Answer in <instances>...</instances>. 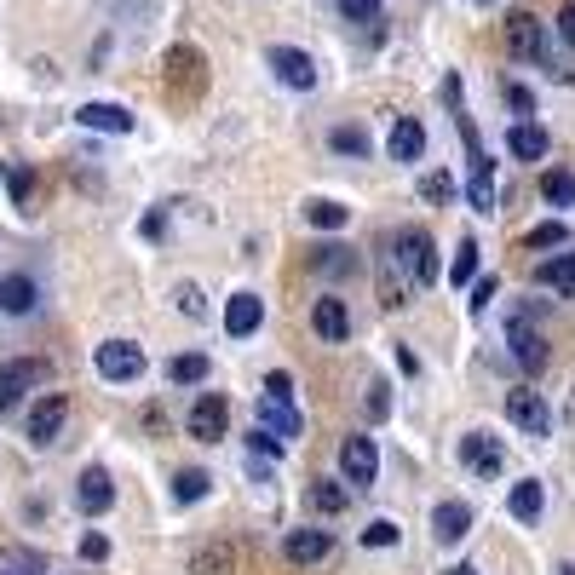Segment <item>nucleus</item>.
Segmentation results:
<instances>
[{
  "instance_id": "de8ad7c7",
  "label": "nucleus",
  "mask_w": 575,
  "mask_h": 575,
  "mask_svg": "<svg viewBox=\"0 0 575 575\" xmlns=\"http://www.w3.org/2000/svg\"><path fill=\"white\" fill-rule=\"evenodd\" d=\"M397 368H403V374H420V357H414L409 345H397Z\"/></svg>"
},
{
  "instance_id": "c03bdc74",
  "label": "nucleus",
  "mask_w": 575,
  "mask_h": 575,
  "mask_svg": "<svg viewBox=\"0 0 575 575\" xmlns=\"http://www.w3.org/2000/svg\"><path fill=\"white\" fill-rule=\"evenodd\" d=\"M558 35L575 46V0H564V12H558Z\"/></svg>"
},
{
  "instance_id": "4c0bfd02",
  "label": "nucleus",
  "mask_w": 575,
  "mask_h": 575,
  "mask_svg": "<svg viewBox=\"0 0 575 575\" xmlns=\"http://www.w3.org/2000/svg\"><path fill=\"white\" fill-rule=\"evenodd\" d=\"M524 242L529 248H558V242H564V225H558V219H552V225H535Z\"/></svg>"
},
{
  "instance_id": "dca6fc26",
  "label": "nucleus",
  "mask_w": 575,
  "mask_h": 575,
  "mask_svg": "<svg viewBox=\"0 0 575 575\" xmlns=\"http://www.w3.org/2000/svg\"><path fill=\"white\" fill-rule=\"evenodd\" d=\"M259 322H265V299H259V294H230V305H225V328L236 334V340H248Z\"/></svg>"
},
{
  "instance_id": "0eeeda50",
  "label": "nucleus",
  "mask_w": 575,
  "mask_h": 575,
  "mask_svg": "<svg viewBox=\"0 0 575 575\" xmlns=\"http://www.w3.org/2000/svg\"><path fill=\"white\" fill-rule=\"evenodd\" d=\"M41 380H46V363H35V357L0 363V414H6V409H18V403H23V391H29V386H41Z\"/></svg>"
},
{
  "instance_id": "f03ea898",
  "label": "nucleus",
  "mask_w": 575,
  "mask_h": 575,
  "mask_svg": "<svg viewBox=\"0 0 575 575\" xmlns=\"http://www.w3.org/2000/svg\"><path fill=\"white\" fill-rule=\"evenodd\" d=\"M506 420H512L524 437H547V432H552L547 397H541V391H529V386H512V391H506Z\"/></svg>"
},
{
  "instance_id": "8fccbe9b",
  "label": "nucleus",
  "mask_w": 575,
  "mask_h": 575,
  "mask_svg": "<svg viewBox=\"0 0 575 575\" xmlns=\"http://www.w3.org/2000/svg\"><path fill=\"white\" fill-rule=\"evenodd\" d=\"M449 575H478V570H472V564H460V570H449Z\"/></svg>"
},
{
  "instance_id": "bb28decb",
  "label": "nucleus",
  "mask_w": 575,
  "mask_h": 575,
  "mask_svg": "<svg viewBox=\"0 0 575 575\" xmlns=\"http://www.w3.org/2000/svg\"><path fill=\"white\" fill-rule=\"evenodd\" d=\"M541 196H547L552 207H575V173L570 167H547V173H541Z\"/></svg>"
},
{
  "instance_id": "6ab92c4d",
  "label": "nucleus",
  "mask_w": 575,
  "mask_h": 575,
  "mask_svg": "<svg viewBox=\"0 0 575 575\" xmlns=\"http://www.w3.org/2000/svg\"><path fill=\"white\" fill-rule=\"evenodd\" d=\"M535 282L552 288V294L575 299V253H552V259H541V265H535Z\"/></svg>"
},
{
  "instance_id": "3c124183",
  "label": "nucleus",
  "mask_w": 575,
  "mask_h": 575,
  "mask_svg": "<svg viewBox=\"0 0 575 575\" xmlns=\"http://www.w3.org/2000/svg\"><path fill=\"white\" fill-rule=\"evenodd\" d=\"M558 575H575V564H564V570H558Z\"/></svg>"
},
{
  "instance_id": "cd10ccee",
  "label": "nucleus",
  "mask_w": 575,
  "mask_h": 575,
  "mask_svg": "<svg viewBox=\"0 0 575 575\" xmlns=\"http://www.w3.org/2000/svg\"><path fill=\"white\" fill-rule=\"evenodd\" d=\"M167 380H173V386H196V380H207V357L202 351H179V357L167 363Z\"/></svg>"
},
{
  "instance_id": "4be33fe9",
  "label": "nucleus",
  "mask_w": 575,
  "mask_h": 575,
  "mask_svg": "<svg viewBox=\"0 0 575 575\" xmlns=\"http://www.w3.org/2000/svg\"><path fill=\"white\" fill-rule=\"evenodd\" d=\"M426 150V127L414 121V115H397V127H391V156L397 161H414Z\"/></svg>"
},
{
  "instance_id": "2eb2a0df",
  "label": "nucleus",
  "mask_w": 575,
  "mask_h": 575,
  "mask_svg": "<svg viewBox=\"0 0 575 575\" xmlns=\"http://www.w3.org/2000/svg\"><path fill=\"white\" fill-rule=\"evenodd\" d=\"M466 202L478 207V213H495V161L483 156L478 144H472V184H466Z\"/></svg>"
},
{
  "instance_id": "49530a36",
  "label": "nucleus",
  "mask_w": 575,
  "mask_h": 575,
  "mask_svg": "<svg viewBox=\"0 0 575 575\" xmlns=\"http://www.w3.org/2000/svg\"><path fill=\"white\" fill-rule=\"evenodd\" d=\"M506 98H512V110H535V98H529V87H506Z\"/></svg>"
},
{
  "instance_id": "393cba45",
  "label": "nucleus",
  "mask_w": 575,
  "mask_h": 575,
  "mask_svg": "<svg viewBox=\"0 0 575 575\" xmlns=\"http://www.w3.org/2000/svg\"><path fill=\"white\" fill-rule=\"evenodd\" d=\"M0 311H12V317L35 311V282H29V276H6V282H0Z\"/></svg>"
},
{
  "instance_id": "79ce46f5",
  "label": "nucleus",
  "mask_w": 575,
  "mask_h": 575,
  "mask_svg": "<svg viewBox=\"0 0 575 575\" xmlns=\"http://www.w3.org/2000/svg\"><path fill=\"white\" fill-rule=\"evenodd\" d=\"M179 311H184V317H207V299H202V288H179Z\"/></svg>"
},
{
  "instance_id": "a211bd4d",
  "label": "nucleus",
  "mask_w": 575,
  "mask_h": 575,
  "mask_svg": "<svg viewBox=\"0 0 575 575\" xmlns=\"http://www.w3.org/2000/svg\"><path fill=\"white\" fill-rule=\"evenodd\" d=\"M259 432H276V437H299V414L288 397H259Z\"/></svg>"
},
{
  "instance_id": "423d86ee",
  "label": "nucleus",
  "mask_w": 575,
  "mask_h": 575,
  "mask_svg": "<svg viewBox=\"0 0 575 575\" xmlns=\"http://www.w3.org/2000/svg\"><path fill=\"white\" fill-rule=\"evenodd\" d=\"M460 460H466L478 478H501V472H506L501 437H489V432H466V437H460Z\"/></svg>"
},
{
  "instance_id": "7ed1b4c3",
  "label": "nucleus",
  "mask_w": 575,
  "mask_h": 575,
  "mask_svg": "<svg viewBox=\"0 0 575 575\" xmlns=\"http://www.w3.org/2000/svg\"><path fill=\"white\" fill-rule=\"evenodd\" d=\"M184 432L196 437V443H219V437L230 432L225 391H202V397H196V409H190V420H184Z\"/></svg>"
},
{
  "instance_id": "f257e3e1",
  "label": "nucleus",
  "mask_w": 575,
  "mask_h": 575,
  "mask_svg": "<svg viewBox=\"0 0 575 575\" xmlns=\"http://www.w3.org/2000/svg\"><path fill=\"white\" fill-rule=\"evenodd\" d=\"M391 253H397V271L409 276L414 288H432V282H437V248H432V230H397Z\"/></svg>"
},
{
  "instance_id": "37998d69",
  "label": "nucleus",
  "mask_w": 575,
  "mask_h": 575,
  "mask_svg": "<svg viewBox=\"0 0 575 575\" xmlns=\"http://www.w3.org/2000/svg\"><path fill=\"white\" fill-rule=\"evenodd\" d=\"M489 299H495V276H483L478 288H472V311H489Z\"/></svg>"
},
{
  "instance_id": "f8f14e48",
  "label": "nucleus",
  "mask_w": 575,
  "mask_h": 575,
  "mask_svg": "<svg viewBox=\"0 0 575 575\" xmlns=\"http://www.w3.org/2000/svg\"><path fill=\"white\" fill-rule=\"evenodd\" d=\"M311 328H317V340L340 345L345 334H351V311H345V299H328V294H322L317 305H311Z\"/></svg>"
},
{
  "instance_id": "c85d7f7f",
  "label": "nucleus",
  "mask_w": 575,
  "mask_h": 575,
  "mask_svg": "<svg viewBox=\"0 0 575 575\" xmlns=\"http://www.w3.org/2000/svg\"><path fill=\"white\" fill-rule=\"evenodd\" d=\"M230 547H202L196 558H190V575H230Z\"/></svg>"
},
{
  "instance_id": "6e6552de",
  "label": "nucleus",
  "mask_w": 575,
  "mask_h": 575,
  "mask_svg": "<svg viewBox=\"0 0 575 575\" xmlns=\"http://www.w3.org/2000/svg\"><path fill=\"white\" fill-rule=\"evenodd\" d=\"M98 374H104V380H138V374H144V345L104 340L98 345Z\"/></svg>"
},
{
  "instance_id": "09e8293b",
  "label": "nucleus",
  "mask_w": 575,
  "mask_h": 575,
  "mask_svg": "<svg viewBox=\"0 0 575 575\" xmlns=\"http://www.w3.org/2000/svg\"><path fill=\"white\" fill-rule=\"evenodd\" d=\"M12 190H18V202H29V190H35V179H29V173H12Z\"/></svg>"
},
{
  "instance_id": "e433bc0d",
  "label": "nucleus",
  "mask_w": 575,
  "mask_h": 575,
  "mask_svg": "<svg viewBox=\"0 0 575 575\" xmlns=\"http://www.w3.org/2000/svg\"><path fill=\"white\" fill-rule=\"evenodd\" d=\"M334 150H345V156H368V133L363 127H340V133H334Z\"/></svg>"
},
{
  "instance_id": "20e7f679",
  "label": "nucleus",
  "mask_w": 575,
  "mask_h": 575,
  "mask_svg": "<svg viewBox=\"0 0 575 575\" xmlns=\"http://www.w3.org/2000/svg\"><path fill=\"white\" fill-rule=\"evenodd\" d=\"M506 340H512V357H518L529 374L547 368V340H541V328L529 322V311H512V317H506Z\"/></svg>"
},
{
  "instance_id": "9b49d317",
  "label": "nucleus",
  "mask_w": 575,
  "mask_h": 575,
  "mask_svg": "<svg viewBox=\"0 0 575 575\" xmlns=\"http://www.w3.org/2000/svg\"><path fill=\"white\" fill-rule=\"evenodd\" d=\"M271 69L288 81V87H299V92H311L317 87V64L299 52V46H271Z\"/></svg>"
},
{
  "instance_id": "aec40b11",
  "label": "nucleus",
  "mask_w": 575,
  "mask_h": 575,
  "mask_svg": "<svg viewBox=\"0 0 575 575\" xmlns=\"http://www.w3.org/2000/svg\"><path fill=\"white\" fill-rule=\"evenodd\" d=\"M75 121H81V127H98V133H133V115L121 110V104H81V110H75Z\"/></svg>"
},
{
  "instance_id": "f3484780",
  "label": "nucleus",
  "mask_w": 575,
  "mask_h": 575,
  "mask_svg": "<svg viewBox=\"0 0 575 575\" xmlns=\"http://www.w3.org/2000/svg\"><path fill=\"white\" fill-rule=\"evenodd\" d=\"M75 501H81V512H110L115 506V483H110V472H98V466H87L81 472V489H75Z\"/></svg>"
},
{
  "instance_id": "c9c22d12",
  "label": "nucleus",
  "mask_w": 575,
  "mask_h": 575,
  "mask_svg": "<svg viewBox=\"0 0 575 575\" xmlns=\"http://www.w3.org/2000/svg\"><path fill=\"white\" fill-rule=\"evenodd\" d=\"M363 547H397V524H391V518H374V524L363 529Z\"/></svg>"
},
{
  "instance_id": "2f4dec72",
  "label": "nucleus",
  "mask_w": 575,
  "mask_h": 575,
  "mask_svg": "<svg viewBox=\"0 0 575 575\" xmlns=\"http://www.w3.org/2000/svg\"><path fill=\"white\" fill-rule=\"evenodd\" d=\"M472 276H478V242L466 236V242H460V253H455V265H449V282H455V288H466Z\"/></svg>"
},
{
  "instance_id": "c756f323",
  "label": "nucleus",
  "mask_w": 575,
  "mask_h": 575,
  "mask_svg": "<svg viewBox=\"0 0 575 575\" xmlns=\"http://www.w3.org/2000/svg\"><path fill=\"white\" fill-rule=\"evenodd\" d=\"M202 495H207V472H202V466H190V472H179V478H173V501H179V506L202 501Z\"/></svg>"
},
{
  "instance_id": "ddd939ff",
  "label": "nucleus",
  "mask_w": 575,
  "mask_h": 575,
  "mask_svg": "<svg viewBox=\"0 0 575 575\" xmlns=\"http://www.w3.org/2000/svg\"><path fill=\"white\" fill-rule=\"evenodd\" d=\"M506 52L512 58H541V18L535 12H512L506 18Z\"/></svg>"
},
{
  "instance_id": "a18cd8bd",
  "label": "nucleus",
  "mask_w": 575,
  "mask_h": 575,
  "mask_svg": "<svg viewBox=\"0 0 575 575\" xmlns=\"http://www.w3.org/2000/svg\"><path fill=\"white\" fill-rule=\"evenodd\" d=\"M265 391H271V397H294V380H288V374H271V380H265Z\"/></svg>"
},
{
  "instance_id": "5701e85b",
  "label": "nucleus",
  "mask_w": 575,
  "mask_h": 575,
  "mask_svg": "<svg viewBox=\"0 0 575 575\" xmlns=\"http://www.w3.org/2000/svg\"><path fill=\"white\" fill-rule=\"evenodd\" d=\"M506 150H512L518 161H541L547 156V133H541L535 121H518V127L506 133Z\"/></svg>"
},
{
  "instance_id": "b1692460",
  "label": "nucleus",
  "mask_w": 575,
  "mask_h": 575,
  "mask_svg": "<svg viewBox=\"0 0 575 575\" xmlns=\"http://www.w3.org/2000/svg\"><path fill=\"white\" fill-rule=\"evenodd\" d=\"M305 501L317 506L322 518H340L345 506H351V495H345L340 483H328V478H317V483H311V489H305Z\"/></svg>"
},
{
  "instance_id": "a19ab883",
  "label": "nucleus",
  "mask_w": 575,
  "mask_h": 575,
  "mask_svg": "<svg viewBox=\"0 0 575 575\" xmlns=\"http://www.w3.org/2000/svg\"><path fill=\"white\" fill-rule=\"evenodd\" d=\"M81 558H87V564H104V558H110V541H104V535H81Z\"/></svg>"
},
{
  "instance_id": "603ef678",
  "label": "nucleus",
  "mask_w": 575,
  "mask_h": 575,
  "mask_svg": "<svg viewBox=\"0 0 575 575\" xmlns=\"http://www.w3.org/2000/svg\"><path fill=\"white\" fill-rule=\"evenodd\" d=\"M0 575H6V570H0Z\"/></svg>"
},
{
  "instance_id": "a878e982",
  "label": "nucleus",
  "mask_w": 575,
  "mask_h": 575,
  "mask_svg": "<svg viewBox=\"0 0 575 575\" xmlns=\"http://www.w3.org/2000/svg\"><path fill=\"white\" fill-rule=\"evenodd\" d=\"M541 501H547V489H541L535 478L512 483V518H524V524H535V518H541Z\"/></svg>"
},
{
  "instance_id": "4468645a",
  "label": "nucleus",
  "mask_w": 575,
  "mask_h": 575,
  "mask_svg": "<svg viewBox=\"0 0 575 575\" xmlns=\"http://www.w3.org/2000/svg\"><path fill=\"white\" fill-rule=\"evenodd\" d=\"M282 552H288V564H322V558L334 552V535H328V529H294V535L282 541Z\"/></svg>"
},
{
  "instance_id": "9d476101",
  "label": "nucleus",
  "mask_w": 575,
  "mask_h": 575,
  "mask_svg": "<svg viewBox=\"0 0 575 575\" xmlns=\"http://www.w3.org/2000/svg\"><path fill=\"white\" fill-rule=\"evenodd\" d=\"M64 420H69V397L64 391H46L41 403L29 409V443H52L64 432Z\"/></svg>"
},
{
  "instance_id": "473e14b6",
  "label": "nucleus",
  "mask_w": 575,
  "mask_h": 575,
  "mask_svg": "<svg viewBox=\"0 0 575 575\" xmlns=\"http://www.w3.org/2000/svg\"><path fill=\"white\" fill-rule=\"evenodd\" d=\"M420 196H426L432 207L455 202V184H449V173H426V179H420Z\"/></svg>"
},
{
  "instance_id": "1a4fd4ad",
  "label": "nucleus",
  "mask_w": 575,
  "mask_h": 575,
  "mask_svg": "<svg viewBox=\"0 0 575 575\" xmlns=\"http://www.w3.org/2000/svg\"><path fill=\"white\" fill-rule=\"evenodd\" d=\"M340 472H345V483H357V489L374 483V472H380L374 437H345V443H340Z\"/></svg>"
},
{
  "instance_id": "72a5a7b5",
  "label": "nucleus",
  "mask_w": 575,
  "mask_h": 575,
  "mask_svg": "<svg viewBox=\"0 0 575 575\" xmlns=\"http://www.w3.org/2000/svg\"><path fill=\"white\" fill-rule=\"evenodd\" d=\"M403 294H409V282H403L397 271H380V305H386V311H397V305H403Z\"/></svg>"
},
{
  "instance_id": "ea45409f",
  "label": "nucleus",
  "mask_w": 575,
  "mask_h": 575,
  "mask_svg": "<svg viewBox=\"0 0 575 575\" xmlns=\"http://www.w3.org/2000/svg\"><path fill=\"white\" fill-rule=\"evenodd\" d=\"M340 12H345L351 23H368L374 12H380V0H340Z\"/></svg>"
},
{
  "instance_id": "f704fd0d",
  "label": "nucleus",
  "mask_w": 575,
  "mask_h": 575,
  "mask_svg": "<svg viewBox=\"0 0 575 575\" xmlns=\"http://www.w3.org/2000/svg\"><path fill=\"white\" fill-rule=\"evenodd\" d=\"M317 271H351V248H340V242H328V248H317Z\"/></svg>"
},
{
  "instance_id": "412c9836",
  "label": "nucleus",
  "mask_w": 575,
  "mask_h": 575,
  "mask_svg": "<svg viewBox=\"0 0 575 575\" xmlns=\"http://www.w3.org/2000/svg\"><path fill=\"white\" fill-rule=\"evenodd\" d=\"M466 529H472V512H466L460 501H443V506L432 512V535L443 541V547H449V541H460Z\"/></svg>"
},
{
  "instance_id": "39448f33",
  "label": "nucleus",
  "mask_w": 575,
  "mask_h": 575,
  "mask_svg": "<svg viewBox=\"0 0 575 575\" xmlns=\"http://www.w3.org/2000/svg\"><path fill=\"white\" fill-rule=\"evenodd\" d=\"M167 87L184 92V98H202V87H207V58L196 52V46H173V52H167Z\"/></svg>"
},
{
  "instance_id": "7c9ffc66",
  "label": "nucleus",
  "mask_w": 575,
  "mask_h": 575,
  "mask_svg": "<svg viewBox=\"0 0 575 575\" xmlns=\"http://www.w3.org/2000/svg\"><path fill=\"white\" fill-rule=\"evenodd\" d=\"M305 219H311L317 230H340L345 225V207L328 202V196H317V202H305Z\"/></svg>"
},
{
  "instance_id": "58836bf2",
  "label": "nucleus",
  "mask_w": 575,
  "mask_h": 575,
  "mask_svg": "<svg viewBox=\"0 0 575 575\" xmlns=\"http://www.w3.org/2000/svg\"><path fill=\"white\" fill-rule=\"evenodd\" d=\"M363 409H368V420H386V380H368Z\"/></svg>"
}]
</instances>
